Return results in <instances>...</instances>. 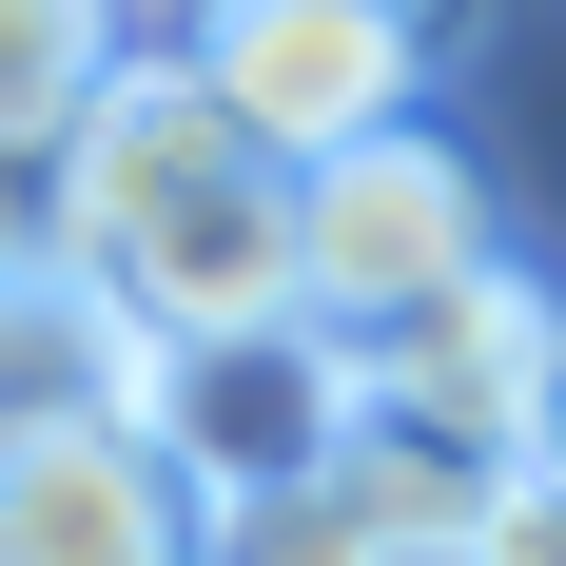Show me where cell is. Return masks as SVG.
I'll use <instances>...</instances> for the list:
<instances>
[{
	"mask_svg": "<svg viewBox=\"0 0 566 566\" xmlns=\"http://www.w3.org/2000/svg\"><path fill=\"white\" fill-rule=\"evenodd\" d=\"M137 450L196 489V509H274V489H333L352 469V352L293 313V333H196L137 352Z\"/></svg>",
	"mask_w": 566,
	"mask_h": 566,
	"instance_id": "4",
	"label": "cell"
},
{
	"mask_svg": "<svg viewBox=\"0 0 566 566\" xmlns=\"http://www.w3.org/2000/svg\"><path fill=\"white\" fill-rule=\"evenodd\" d=\"M117 0H0V176L20 157H78V117L117 98Z\"/></svg>",
	"mask_w": 566,
	"mask_h": 566,
	"instance_id": "7",
	"label": "cell"
},
{
	"mask_svg": "<svg viewBox=\"0 0 566 566\" xmlns=\"http://www.w3.org/2000/svg\"><path fill=\"white\" fill-rule=\"evenodd\" d=\"M59 274L137 352L196 333H293V176L216 117L196 59H117V98L59 157Z\"/></svg>",
	"mask_w": 566,
	"mask_h": 566,
	"instance_id": "1",
	"label": "cell"
},
{
	"mask_svg": "<svg viewBox=\"0 0 566 566\" xmlns=\"http://www.w3.org/2000/svg\"><path fill=\"white\" fill-rule=\"evenodd\" d=\"M216 566H410L391 527L352 509V469L333 489H274V509H216Z\"/></svg>",
	"mask_w": 566,
	"mask_h": 566,
	"instance_id": "8",
	"label": "cell"
},
{
	"mask_svg": "<svg viewBox=\"0 0 566 566\" xmlns=\"http://www.w3.org/2000/svg\"><path fill=\"white\" fill-rule=\"evenodd\" d=\"M489 274V176L410 117V137H352V157L293 176V313L313 333H391V313H430V293Z\"/></svg>",
	"mask_w": 566,
	"mask_h": 566,
	"instance_id": "3",
	"label": "cell"
},
{
	"mask_svg": "<svg viewBox=\"0 0 566 566\" xmlns=\"http://www.w3.org/2000/svg\"><path fill=\"white\" fill-rule=\"evenodd\" d=\"M20 274H59V216H40V176H0V293Z\"/></svg>",
	"mask_w": 566,
	"mask_h": 566,
	"instance_id": "10",
	"label": "cell"
},
{
	"mask_svg": "<svg viewBox=\"0 0 566 566\" xmlns=\"http://www.w3.org/2000/svg\"><path fill=\"white\" fill-rule=\"evenodd\" d=\"M450 566H566V489L527 469V489H489V527H469Z\"/></svg>",
	"mask_w": 566,
	"mask_h": 566,
	"instance_id": "9",
	"label": "cell"
},
{
	"mask_svg": "<svg viewBox=\"0 0 566 566\" xmlns=\"http://www.w3.org/2000/svg\"><path fill=\"white\" fill-rule=\"evenodd\" d=\"M78 410H137V333L78 274H20L0 293V450L20 430H78Z\"/></svg>",
	"mask_w": 566,
	"mask_h": 566,
	"instance_id": "6",
	"label": "cell"
},
{
	"mask_svg": "<svg viewBox=\"0 0 566 566\" xmlns=\"http://www.w3.org/2000/svg\"><path fill=\"white\" fill-rule=\"evenodd\" d=\"M527 469H547V489H566V371H547V430H527Z\"/></svg>",
	"mask_w": 566,
	"mask_h": 566,
	"instance_id": "11",
	"label": "cell"
},
{
	"mask_svg": "<svg viewBox=\"0 0 566 566\" xmlns=\"http://www.w3.org/2000/svg\"><path fill=\"white\" fill-rule=\"evenodd\" d=\"M450 0H196V78L274 176L352 157V137H410V78L450 59Z\"/></svg>",
	"mask_w": 566,
	"mask_h": 566,
	"instance_id": "2",
	"label": "cell"
},
{
	"mask_svg": "<svg viewBox=\"0 0 566 566\" xmlns=\"http://www.w3.org/2000/svg\"><path fill=\"white\" fill-rule=\"evenodd\" d=\"M0 566H216V509L137 450V410H78L0 450Z\"/></svg>",
	"mask_w": 566,
	"mask_h": 566,
	"instance_id": "5",
	"label": "cell"
}]
</instances>
